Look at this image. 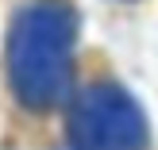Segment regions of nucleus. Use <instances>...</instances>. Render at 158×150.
Wrapping results in <instances>:
<instances>
[{
	"label": "nucleus",
	"instance_id": "nucleus-1",
	"mask_svg": "<svg viewBox=\"0 0 158 150\" xmlns=\"http://www.w3.org/2000/svg\"><path fill=\"white\" fill-rule=\"evenodd\" d=\"M77 12L66 0H31L8 27V81L27 112H50L73 89Z\"/></svg>",
	"mask_w": 158,
	"mask_h": 150
},
{
	"label": "nucleus",
	"instance_id": "nucleus-2",
	"mask_svg": "<svg viewBox=\"0 0 158 150\" xmlns=\"http://www.w3.org/2000/svg\"><path fill=\"white\" fill-rule=\"evenodd\" d=\"M69 146L73 150H143L147 116L127 89L89 85L69 108Z\"/></svg>",
	"mask_w": 158,
	"mask_h": 150
}]
</instances>
